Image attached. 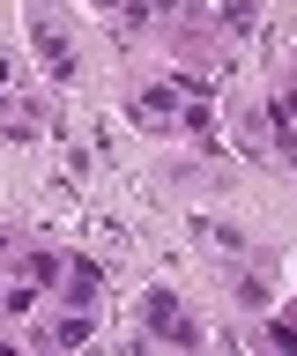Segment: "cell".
<instances>
[{
	"label": "cell",
	"instance_id": "obj_5",
	"mask_svg": "<svg viewBox=\"0 0 297 356\" xmlns=\"http://www.w3.org/2000/svg\"><path fill=\"white\" fill-rule=\"evenodd\" d=\"M52 341H60V349H82V341H90V312H74V319H60V334H52Z\"/></svg>",
	"mask_w": 297,
	"mask_h": 356
},
{
	"label": "cell",
	"instance_id": "obj_3",
	"mask_svg": "<svg viewBox=\"0 0 297 356\" xmlns=\"http://www.w3.org/2000/svg\"><path fill=\"white\" fill-rule=\"evenodd\" d=\"M97 289H104V275H97L90 260H67V305L90 312V305H97Z\"/></svg>",
	"mask_w": 297,
	"mask_h": 356
},
{
	"label": "cell",
	"instance_id": "obj_1",
	"mask_svg": "<svg viewBox=\"0 0 297 356\" xmlns=\"http://www.w3.org/2000/svg\"><path fill=\"white\" fill-rule=\"evenodd\" d=\"M141 327L149 334H163V341H179V349H193L201 334H193V319L179 312V297L171 289H149V305H141Z\"/></svg>",
	"mask_w": 297,
	"mask_h": 356
},
{
	"label": "cell",
	"instance_id": "obj_4",
	"mask_svg": "<svg viewBox=\"0 0 297 356\" xmlns=\"http://www.w3.org/2000/svg\"><path fill=\"white\" fill-rule=\"evenodd\" d=\"M38 44H45V67H52V74H74V52H67V38H60L52 22H38Z\"/></svg>",
	"mask_w": 297,
	"mask_h": 356
},
{
	"label": "cell",
	"instance_id": "obj_2",
	"mask_svg": "<svg viewBox=\"0 0 297 356\" xmlns=\"http://www.w3.org/2000/svg\"><path fill=\"white\" fill-rule=\"evenodd\" d=\"M134 111H141V127H186V104H179V89H171V82H149L134 97Z\"/></svg>",
	"mask_w": 297,
	"mask_h": 356
},
{
	"label": "cell",
	"instance_id": "obj_6",
	"mask_svg": "<svg viewBox=\"0 0 297 356\" xmlns=\"http://www.w3.org/2000/svg\"><path fill=\"white\" fill-rule=\"evenodd\" d=\"M127 8H134V15H163V8H171V0H127Z\"/></svg>",
	"mask_w": 297,
	"mask_h": 356
}]
</instances>
